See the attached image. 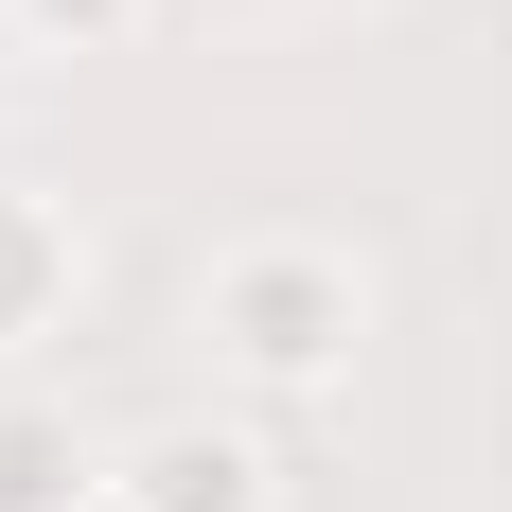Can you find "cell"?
<instances>
[{
    "label": "cell",
    "mask_w": 512,
    "mask_h": 512,
    "mask_svg": "<svg viewBox=\"0 0 512 512\" xmlns=\"http://www.w3.org/2000/svg\"><path fill=\"white\" fill-rule=\"evenodd\" d=\"M195 336H212V371H230V389H265V407H318V389H354L371 265H354V248H318V230H248V248H212Z\"/></svg>",
    "instance_id": "6da1fadb"
},
{
    "label": "cell",
    "mask_w": 512,
    "mask_h": 512,
    "mask_svg": "<svg viewBox=\"0 0 512 512\" xmlns=\"http://www.w3.org/2000/svg\"><path fill=\"white\" fill-rule=\"evenodd\" d=\"M71 301H89V230H71V195L0 177V354L71 336Z\"/></svg>",
    "instance_id": "7a4b0ae2"
},
{
    "label": "cell",
    "mask_w": 512,
    "mask_h": 512,
    "mask_svg": "<svg viewBox=\"0 0 512 512\" xmlns=\"http://www.w3.org/2000/svg\"><path fill=\"white\" fill-rule=\"evenodd\" d=\"M106 477H124L142 512H265V442L248 424H142Z\"/></svg>",
    "instance_id": "3957f363"
},
{
    "label": "cell",
    "mask_w": 512,
    "mask_h": 512,
    "mask_svg": "<svg viewBox=\"0 0 512 512\" xmlns=\"http://www.w3.org/2000/svg\"><path fill=\"white\" fill-rule=\"evenodd\" d=\"M106 495V460L71 442L53 407H0V512H89Z\"/></svg>",
    "instance_id": "277c9868"
},
{
    "label": "cell",
    "mask_w": 512,
    "mask_h": 512,
    "mask_svg": "<svg viewBox=\"0 0 512 512\" xmlns=\"http://www.w3.org/2000/svg\"><path fill=\"white\" fill-rule=\"evenodd\" d=\"M0 18H18L36 53H124V36L159 18V0H0Z\"/></svg>",
    "instance_id": "5b68a950"
},
{
    "label": "cell",
    "mask_w": 512,
    "mask_h": 512,
    "mask_svg": "<svg viewBox=\"0 0 512 512\" xmlns=\"http://www.w3.org/2000/svg\"><path fill=\"white\" fill-rule=\"evenodd\" d=\"M89 512H142V495H124V477H106V495H89Z\"/></svg>",
    "instance_id": "8992f818"
}]
</instances>
